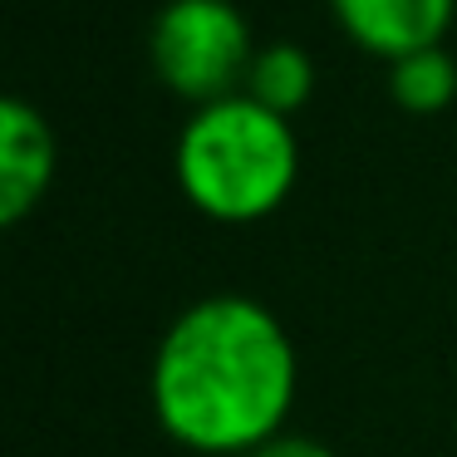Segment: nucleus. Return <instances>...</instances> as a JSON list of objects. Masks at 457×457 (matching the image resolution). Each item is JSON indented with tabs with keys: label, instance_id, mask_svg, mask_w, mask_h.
<instances>
[{
	"label": "nucleus",
	"instance_id": "nucleus-1",
	"mask_svg": "<svg viewBox=\"0 0 457 457\" xmlns=\"http://www.w3.org/2000/svg\"><path fill=\"white\" fill-rule=\"evenodd\" d=\"M300 359L270 305L251 295H202L158 339L148 398L158 428L202 457H246L295 408Z\"/></svg>",
	"mask_w": 457,
	"mask_h": 457
},
{
	"label": "nucleus",
	"instance_id": "nucleus-2",
	"mask_svg": "<svg viewBox=\"0 0 457 457\" xmlns=\"http://www.w3.org/2000/svg\"><path fill=\"white\" fill-rule=\"evenodd\" d=\"M172 178L192 212L221 227H251L286 207L300 178V138L290 119L251 94L202 104L172 143Z\"/></svg>",
	"mask_w": 457,
	"mask_h": 457
},
{
	"label": "nucleus",
	"instance_id": "nucleus-3",
	"mask_svg": "<svg viewBox=\"0 0 457 457\" xmlns=\"http://www.w3.org/2000/svg\"><path fill=\"white\" fill-rule=\"evenodd\" d=\"M256 35L237 0H162L148 25V64L182 104L231 99L246 89Z\"/></svg>",
	"mask_w": 457,
	"mask_h": 457
},
{
	"label": "nucleus",
	"instance_id": "nucleus-4",
	"mask_svg": "<svg viewBox=\"0 0 457 457\" xmlns=\"http://www.w3.org/2000/svg\"><path fill=\"white\" fill-rule=\"evenodd\" d=\"M329 15L349 45L394 64L447 40L457 0H329Z\"/></svg>",
	"mask_w": 457,
	"mask_h": 457
},
{
	"label": "nucleus",
	"instance_id": "nucleus-5",
	"mask_svg": "<svg viewBox=\"0 0 457 457\" xmlns=\"http://www.w3.org/2000/svg\"><path fill=\"white\" fill-rule=\"evenodd\" d=\"M60 168L54 129L30 99L0 104V227H21L45 202Z\"/></svg>",
	"mask_w": 457,
	"mask_h": 457
},
{
	"label": "nucleus",
	"instance_id": "nucleus-6",
	"mask_svg": "<svg viewBox=\"0 0 457 457\" xmlns=\"http://www.w3.org/2000/svg\"><path fill=\"white\" fill-rule=\"evenodd\" d=\"M315 60H310L305 45L295 40H276V45H261L256 60H251V74H246V89L261 109L280 113V119H295L310 99H315Z\"/></svg>",
	"mask_w": 457,
	"mask_h": 457
},
{
	"label": "nucleus",
	"instance_id": "nucleus-7",
	"mask_svg": "<svg viewBox=\"0 0 457 457\" xmlns=\"http://www.w3.org/2000/svg\"><path fill=\"white\" fill-rule=\"evenodd\" d=\"M388 99L398 104L413 119H437L457 104V60L447 45H433V50L403 54V60L388 64Z\"/></svg>",
	"mask_w": 457,
	"mask_h": 457
},
{
	"label": "nucleus",
	"instance_id": "nucleus-8",
	"mask_svg": "<svg viewBox=\"0 0 457 457\" xmlns=\"http://www.w3.org/2000/svg\"><path fill=\"white\" fill-rule=\"evenodd\" d=\"M246 457H339L329 443H320V437H310V433H276L270 443H261L256 453H246Z\"/></svg>",
	"mask_w": 457,
	"mask_h": 457
}]
</instances>
